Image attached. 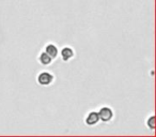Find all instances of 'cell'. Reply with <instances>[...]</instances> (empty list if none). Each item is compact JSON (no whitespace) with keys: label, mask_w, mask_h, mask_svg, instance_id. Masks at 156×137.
Here are the masks:
<instances>
[{"label":"cell","mask_w":156,"mask_h":137,"mask_svg":"<svg viewBox=\"0 0 156 137\" xmlns=\"http://www.w3.org/2000/svg\"><path fill=\"white\" fill-rule=\"evenodd\" d=\"M98 117H100V120H102V121L108 122L112 119L113 111L109 107H103L100 110V113H98Z\"/></svg>","instance_id":"1"},{"label":"cell","mask_w":156,"mask_h":137,"mask_svg":"<svg viewBox=\"0 0 156 137\" xmlns=\"http://www.w3.org/2000/svg\"><path fill=\"white\" fill-rule=\"evenodd\" d=\"M37 81H39V84L42 86H48L54 81V76H52L50 73L43 72L39 75V77H37Z\"/></svg>","instance_id":"2"},{"label":"cell","mask_w":156,"mask_h":137,"mask_svg":"<svg viewBox=\"0 0 156 137\" xmlns=\"http://www.w3.org/2000/svg\"><path fill=\"white\" fill-rule=\"evenodd\" d=\"M100 121V117H98V113L96 111H92L88 115V117L86 118V123L88 125H94L96 124L98 122Z\"/></svg>","instance_id":"3"},{"label":"cell","mask_w":156,"mask_h":137,"mask_svg":"<svg viewBox=\"0 0 156 137\" xmlns=\"http://www.w3.org/2000/svg\"><path fill=\"white\" fill-rule=\"evenodd\" d=\"M61 56H62V59L64 61H69L71 58H73L74 56V52H73V49L69 47H64L61 52Z\"/></svg>","instance_id":"4"},{"label":"cell","mask_w":156,"mask_h":137,"mask_svg":"<svg viewBox=\"0 0 156 137\" xmlns=\"http://www.w3.org/2000/svg\"><path fill=\"white\" fill-rule=\"evenodd\" d=\"M40 61H41L42 64H44V65H48V64H50V63H51L52 58L49 56V55L47 54V52H42L41 56H40Z\"/></svg>","instance_id":"5"},{"label":"cell","mask_w":156,"mask_h":137,"mask_svg":"<svg viewBox=\"0 0 156 137\" xmlns=\"http://www.w3.org/2000/svg\"><path fill=\"white\" fill-rule=\"evenodd\" d=\"M45 52H47V54L49 55V56L51 57L52 59L56 58L57 55H58V49H57V47L54 45V44H49V45L46 47Z\"/></svg>","instance_id":"6"},{"label":"cell","mask_w":156,"mask_h":137,"mask_svg":"<svg viewBox=\"0 0 156 137\" xmlns=\"http://www.w3.org/2000/svg\"><path fill=\"white\" fill-rule=\"evenodd\" d=\"M147 125L150 126V128H154V117L150 118L149 122H147Z\"/></svg>","instance_id":"7"}]
</instances>
